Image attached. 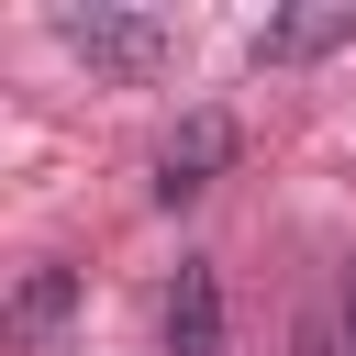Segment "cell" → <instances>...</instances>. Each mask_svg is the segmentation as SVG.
<instances>
[{
	"mask_svg": "<svg viewBox=\"0 0 356 356\" xmlns=\"http://www.w3.org/2000/svg\"><path fill=\"white\" fill-rule=\"evenodd\" d=\"M167 356H222V278L200 256H178L167 278Z\"/></svg>",
	"mask_w": 356,
	"mask_h": 356,
	"instance_id": "3",
	"label": "cell"
},
{
	"mask_svg": "<svg viewBox=\"0 0 356 356\" xmlns=\"http://www.w3.org/2000/svg\"><path fill=\"white\" fill-rule=\"evenodd\" d=\"M289 356H345V345H334V323H300V334H289Z\"/></svg>",
	"mask_w": 356,
	"mask_h": 356,
	"instance_id": "7",
	"label": "cell"
},
{
	"mask_svg": "<svg viewBox=\"0 0 356 356\" xmlns=\"http://www.w3.org/2000/svg\"><path fill=\"white\" fill-rule=\"evenodd\" d=\"M334 345L356 356V256H345V278H334Z\"/></svg>",
	"mask_w": 356,
	"mask_h": 356,
	"instance_id": "6",
	"label": "cell"
},
{
	"mask_svg": "<svg viewBox=\"0 0 356 356\" xmlns=\"http://www.w3.org/2000/svg\"><path fill=\"white\" fill-rule=\"evenodd\" d=\"M234 145H245V134H234V111H189V122L167 134V156H156V200H167V211H178V200H200V189L234 167Z\"/></svg>",
	"mask_w": 356,
	"mask_h": 356,
	"instance_id": "2",
	"label": "cell"
},
{
	"mask_svg": "<svg viewBox=\"0 0 356 356\" xmlns=\"http://www.w3.org/2000/svg\"><path fill=\"white\" fill-rule=\"evenodd\" d=\"M67 312H78V267H33V278L11 289V323H0V334H11V345H44Z\"/></svg>",
	"mask_w": 356,
	"mask_h": 356,
	"instance_id": "4",
	"label": "cell"
},
{
	"mask_svg": "<svg viewBox=\"0 0 356 356\" xmlns=\"http://www.w3.org/2000/svg\"><path fill=\"white\" fill-rule=\"evenodd\" d=\"M67 56H89L100 78H156L167 67V22L156 11H56Z\"/></svg>",
	"mask_w": 356,
	"mask_h": 356,
	"instance_id": "1",
	"label": "cell"
},
{
	"mask_svg": "<svg viewBox=\"0 0 356 356\" xmlns=\"http://www.w3.org/2000/svg\"><path fill=\"white\" fill-rule=\"evenodd\" d=\"M334 44H356V11H289V22L256 33V67H300V56H334Z\"/></svg>",
	"mask_w": 356,
	"mask_h": 356,
	"instance_id": "5",
	"label": "cell"
}]
</instances>
